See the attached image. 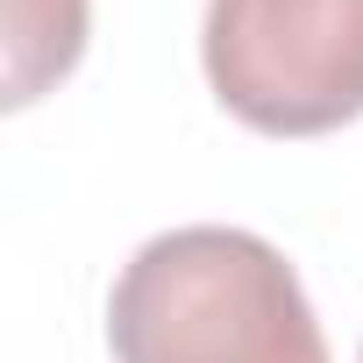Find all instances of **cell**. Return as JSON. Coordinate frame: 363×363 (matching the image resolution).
I'll return each instance as SVG.
<instances>
[{
    "mask_svg": "<svg viewBox=\"0 0 363 363\" xmlns=\"http://www.w3.org/2000/svg\"><path fill=\"white\" fill-rule=\"evenodd\" d=\"M114 363H328L299 271L250 228L150 235L107 299Z\"/></svg>",
    "mask_w": 363,
    "mask_h": 363,
    "instance_id": "1",
    "label": "cell"
},
{
    "mask_svg": "<svg viewBox=\"0 0 363 363\" xmlns=\"http://www.w3.org/2000/svg\"><path fill=\"white\" fill-rule=\"evenodd\" d=\"M200 50L257 135H328L363 114V0H207Z\"/></svg>",
    "mask_w": 363,
    "mask_h": 363,
    "instance_id": "2",
    "label": "cell"
},
{
    "mask_svg": "<svg viewBox=\"0 0 363 363\" xmlns=\"http://www.w3.org/2000/svg\"><path fill=\"white\" fill-rule=\"evenodd\" d=\"M86 50V0H8V107H29Z\"/></svg>",
    "mask_w": 363,
    "mask_h": 363,
    "instance_id": "3",
    "label": "cell"
}]
</instances>
